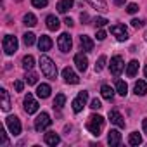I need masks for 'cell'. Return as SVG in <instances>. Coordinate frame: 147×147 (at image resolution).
I'll return each mask as SVG.
<instances>
[{"instance_id":"47","label":"cell","mask_w":147,"mask_h":147,"mask_svg":"<svg viewBox=\"0 0 147 147\" xmlns=\"http://www.w3.org/2000/svg\"><path fill=\"white\" fill-rule=\"evenodd\" d=\"M144 38H145V42H147V31H145V35H144Z\"/></svg>"},{"instance_id":"26","label":"cell","mask_w":147,"mask_h":147,"mask_svg":"<svg viewBox=\"0 0 147 147\" xmlns=\"http://www.w3.org/2000/svg\"><path fill=\"white\" fill-rule=\"evenodd\" d=\"M66 104V95L64 94H57L54 99V109H62Z\"/></svg>"},{"instance_id":"39","label":"cell","mask_w":147,"mask_h":147,"mask_svg":"<svg viewBox=\"0 0 147 147\" xmlns=\"http://www.w3.org/2000/svg\"><path fill=\"white\" fill-rule=\"evenodd\" d=\"M90 107H92V109H100V107H102V104H100V100H99V99H94V100H92V104H90Z\"/></svg>"},{"instance_id":"24","label":"cell","mask_w":147,"mask_h":147,"mask_svg":"<svg viewBox=\"0 0 147 147\" xmlns=\"http://www.w3.org/2000/svg\"><path fill=\"white\" fill-rule=\"evenodd\" d=\"M100 94H102V97H104L106 100H113V99H114V90H113L109 85H102V87H100Z\"/></svg>"},{"instance_id":"8","label":"cell","mask_w":147,"mask_h":147,"mask_svg":"<svg viewBox=\"0 0 147 147\" xmlns=\"http://www.w3.org/2000/svg\"><path fill=\"white\" fill-rule=\"evenodd\" d=\"M57 45H59L61 52H69L71 47H73V40H71L69 33H62V35L59 36V40H57Z\"/></svg>"},{"instance_id":"13","label":"cell","mask_w":147,"mask_h":147,"mask_svg":"<svg viewBox=\"0 0 147 147\" xmlns=\"http://www.w3.org/2000/svg\"><path fill=\"white\" fill-rule=\"evenodd\" d=\"M80 43H82V49L85 52H92L94 50V40L88 36V35H82L80 36Z\"/></svg>"},{"instance_id":"42","label":"cell","mask_w":147,"mask_h":147,"mask_svg":"<svg viewBox=\"0 0 147 147\" xmlns=\"http://www.w3.org/2000/svg\"><path fill=\"white\" fill-rule=\"evenodd\" d=\"M95 36H97V40H104V38H106V31H102V30H99Z\"/></svg>"},{"instance_id":"43","label":"cell","mask_w":147,"mask_h":147,"mask_svg":"<svg viewBox=\"0 0 147 147\" xmlns=\"http://www.w3.org/2000/svg\"><path fill=\"white\" fill-rule=\"evenodd\" d=\"M64 24H66L67 28H71V26H73V19H71V18H66V19H64Z\"/></svg>"},{"instance_id":"10","label":"cell","mask_w":147,"mask_h":147,"mask_svg":"<svg viewBox=\"0 0 147 147\" xmlns=\"http://www.w3.org/2000/svg\"><path fill=\"white\" fill-rule=\"evenodd\" d=\"M24 111H26L28 114H33V113L38 111V102L35 100V97H33L31 94H28V95L24 97Z\"/></svg>"},{"instance_id":"12","label":"cell","mask_w":147,"mask_h":147,"mask_svg":"<svg viewBox=\"0 0 147 147\" xmlns=\"http://www.w3.org/2000/svg\"><path fill=\"white\" fill-rule=\"evenodd\" d=\"M107 144H109L111 147L119 145V144H121V133H119L118 130H109V133H107Z\"/></svg>"},{"instance_id":"15","label":"cell","mask_w":147,"mask_h":147,"mask_svg":"<svg viewBox=\"0 0 147 147\" xmlns=\"http://www.w3.org/2000/svg\"><path fill=\"white\" fill-rule=\"evenodd\" d=\"M109 119H111V123H114L116 126L125 128V119H123V116H121L118 111H109Z\"/></svg>"},{"instance_id":"33","label":"cell","mask_w":147,"mask_h":147,"mask_svg":"<svg viewBox=\"0 0 147 147\" xmlns=\"http://www.w3.org/2000/svg\"><path fill=\"white\" fill-rule=\"evenodd\" d=\"M104 66H106V55H100L99 61H97V64H95V71L100 73V71L104 69Z\"/></svg>"},{"instance_id":"1","label":"cell","mask_w":147,"mask_h":147,"mask_svg":"<svg viewBox=\"0 0 147 147\" xmlns=\"http://www.w3.org/2000/svg\"><path fill=\"white\" fill-rule=\"evenodd\" d=\"M38 64H40L42 73H43V75H45L47 78H50V80H55V78H57V66L54 64V61H52L50 57L42 55Z\"/></svg>"},{"instance_id":"28","label":"cell","mask_w":147,"mask_h":147,"mask_svg":"<svg viewBox=\"0 0 147 147\" xmlns=\"http://www.w3.org/2000/svg\"><path fill=\"white\" fill-rule=\"evenodd\" d=\"M33 66H35V59H33V55H24V57H23V67H24L26 71H31Z\"/></svg>"},{"instance_id":"3","label":"cell","mask_w":147,"mask_h":147,"mask_svg":"<svg viewBox=\"0 0 147 147\" xmlns=\"http://www.w3.org/2000/svg\"><path fill=\"white\" fill-rule=\"evenodd\" d=\"M2 47H4V52L7 55L16 54V50H18V38L12 36V35H5L4 36V42H2Z\"/></svg>"},{"instance_id":"31","label":"cell","mask_w":147,"mask_h":147,"mask_svg":"<svg viewBox=\"0 0 147 147\" xmlns=\"http://www.w3.org/2000/svg\"><path fill=\"white\" fill-rule=\"evenodd\" d=\"M23 42H24V45H26V47H31V45L35 43V35H33V33H30V31H28V33H24V35H23Z\"/></svg>"},{"instance_id":"18","label":"cell","mask_w":147,"mask_h":147,"mask_svg":"<svg viewBox=\"0 0 147 147\" xmlns=\"http://www.w3.org/2000/svg\"><path fill=\"white\" fill-rule=\"evenodd\" d=\"M87 4H90L94 9H97V11H100V12H107L109 9H107V4H106V0H85Z\"/></svg>"},{"instance_id":"4","label":"cell","mask_w":147,"mask_h":147,"mask_svg":"<svg viewBox=\"0 0 147 147\" xmlns=\"http://www.w3.org/2000/svg\"><path fill=\"white\" fill-rule=\"evenodd\" d=\"M87 99H88V92H85V90H82L80 94H78V97L73 100V111L75 113H82L83 111V107H85V104H87Z\"/></svg>"},{"instance_id":"7","label":"cell","mask_w":147,"mask_h":147,"mask_svg":"<svg viewBox=\"0 0 147 147\" xmlns=\"http://www.w3.org/2000/svg\"><path fill=\"white\" fill-rule=\"evenodd\" d=\"M111 33L116 36V40H119V42H125L126 38H128V30H126V26L125 24H114V26H111Z\"/></svg>"},{"instance_id":"19","label":"cell","mask_w":147,"mask_h":147,"mask_svg":"<svg viewBox=\"0 0 147 147\" xmlns=\"http://www.w3.org/2000/svg\"><path fill=\"white\" fill-rule=\"evenodd\" d=\"M43 140H45L47 145H57V144L61 142V137H59L55 131H49V133H45Z\"/></svg>"},{"instance_id":"9","label":"cell","mask_w":147,"mask_h":147,"mask_svg":"<svg viewBox=\"0 0 147 147\" xmlns=\"http://www.w3.org/2000/svg\"><path fill=\"white\" fill-rule=\"evenodd\" d=\"M5 123H7V128H9V131H11L12 135H19V133H21V121H19V118L9 116V118L5 119Z\"/></svg>"},{"instance_id":"32","label":"cell","mask_w":147,"mask_h":147,"mask_svg":"<svg viewBox=\"0 0 147 147\" xmlns=\"http://www.w3.org/2000/svg\"><path fill=\"white\" fill-rule=\"evenodd\" d=\"M36 82H38V75H36V73H33V71H30L28 75H26V83L28 85H35Z\"/></svg>"},{"instance_id":"22","label":"cell","mask_w":147,"mask_h":147,"mask_svg":"<svg viewBox=\"0 0 147 147\" xmlns=\"http://www.w3.org/2000/svg\"><path fill=\"white\" fill-rule=\"evenodd\" d=\"M36 95H38L40 99H47V97H50V87H49L47 83L38 85V88H36Z\"/></svg>"},{"instance_id":"34","label":"cell","mask_w":147,"mask_h":147,"mask_svg":"<svg viewBox=\"0 0 147 147\" xmlns=\"http://www.w3.org/2000/svg\"><path fill=\"white\" fill-rule=\"evenodd\" d=\"M107 23H109V21H107L106 18H95V19H94V24H95L97 28H102V26H106Z\"/></svg>"},{"instance_id":"5","label":"cell","mask_w":147,"mask_h":147,"mask_svg":"<svg viewBox=\"0 0 147 147\" xmlns=\"http://www.w3.org/2000/svg\"><path fill=\"white\" fill-rule=\"evenodd\" d=\"M50 123H52L50 116H49L47 113H42V114H38V118L35 119V130H36V131H43L45 128L50 126Z\"/></svg>"},{"instance_id":"40","label":"cell","mask_w":147,"mask_h":147,"mask_svg":"<svg viewBox=\"0 0 147 147\" xmlns=\"http://www.w3.org/2000/svg\"><path fill=\"white\" fill-rule=\"evenodd\" d=\"M14 87H16V92H23V88H24V83H23L21 80H18V82L14 83Z\"/></svg>"},{"instance_id":"21","label":"cell","mask_w":147,"mask_h":147,"mask_svg":"<svg viewBox=\"0 0 147 147\" xmlns=\"http://www.w3.org/2000/svg\"><path fill=\"white\" fill-rule=\"evenodd\" d=\"M73 4H75V0H61V2H57V11L61 14H64L73 7Z\"/></svg>"},{"instance_id":"46","label":"cell","mask_w":147,"mask_h":147,"mask_svg":"<svg viewBox=\"0 0 147 147\" xmlns=\"http://www.w3.org/2000/svg\"><path fill=\"white\" fill-rule=\"evenodd\" d=\"M144 73H145V78H147V66H145V69H144Z\"/></svg>"},{"instance_id":"44","label":"cell","mask_w":147,"mask_h":147,"mask_svg":"<svg viewBox=\"0 0 147 147\" xmlns=\"http://www.w3.org/2000/svg\"><path fill=\"white\" fill-rule=\"evenodd\" d=\"M142 128H144V131L147 133V118H145V119L142 121Z\"/></svg>"},{"instance_id":"48","label":"cell","mask_w":147,"mask_h":147,"mask_svg":"<svg viewBox=\"0 0 147 147\" xmlns=\"http://www.w3.org/2000/svg\"><path fill=\"white\" fill-rule=\"evenodd\" d=\"M18 2H23V0H18Z\"/></svg>"},{"instance_id":"17","label":"cell","mask_w":147,"mask_h":147,"mask_svg":"<svg viewBox=\"0 0 147 147\" xmlns=\"http://www.w3.org/2000/svg\"><path fill=\"white\" fill-rule=\"evenodd\" d=\"M50 47H52V40H50V36L42 35L40 40H38V49H40L42 52H47V50H50Z\"/></svg>"},{"instance_id":"29","label":"cell","mask_w":147,"mask_h":147,"mask_svg":"<svg viewBox=\"0 0 147 147\" xmlns=\"http://www.w3.org/2000/svg\"><path fill=\"white\" fill-rule=\"evenodd\" d=\"M116 92H118L119 95H126V94H128V85H126L123 80H118V82H116Z\"/></svg>"},{"instance_id":"20","label":"cell","mask_w":147,"mask_h":147,"mask_svg":"<svg viewBox=\"0 0 147 147\" xmlns=\"http://www.w3.org/2000/svg\"><path fill=\"white\" fill-rule=\"evenodd\" d=\"M45 23H47V28H49L50 31H57L59 26H61V23H59V19H57L55 16H47Z\"/></svg>"},{"instance_id":"45","label":"cell","mask_w":147,"mask_h":147,"mask_svg":"<svg viewBox=\"0 0 147 147\" xmlns=\"http://www.w3.org/2000/svg\"><path fill=\"white\" fill-rule=\"evenodd\" d=\"M125 2H126V0H114V4H116V5H123Z\"/></svg>"},{"instance_id":"30","label":"cell","mask_w":147,"mask_h":147,"mask_svg":"<svg viewBox=\"0 0 147 147\" xmlns=\"http://www.w3.org/2000/svg\"><path fill=\"white\" fill-rule=\"evenodd\" d=\"M128 142H130V145H140V144H142V137H140V133H137V131L130 133Z\"/></svg>"},{"instance_id":"2","label":"cell","mask_w":147,"mask_h":147,"mask_svg":"<svg viewBox=\"0 0 147 147\" xmlns=\"http://www.w3.org/2000/svg\"><path fill=\"white\" fill-rule=\"evenodd\" d=\"M87 128H88V131H90L94 137H99V135L102 133V128H104V118L99 116V114H92V116L88 118Z\"/></svg>"},{"instance_id":"37","label":"cell","mask_w":147,"mask_h":147,"mask_svg":"<svg viewBox=\"0 0 147 147\" xmlns=\"http://www.w3.org/2000/svg\"><path fill=\"white\" fill-rule=\"evenodd\" d=\"M138 11V5L137 4H128V7H126V12L128 14H135Z\"/></svg>"},{"instance_id":"41","label":"cell","mask_w":147,"mask_h":147,"mask_svg":"<svg viewBox=\"0 0 147 147\" xmlns=\"http://www.w3.org/2000/svg\"><path fill=\"white\" fill-rule=\"evenodd\" d=\"M80 19H82V23H83V24H87L90 18H88V14H85V12H82V16H80Z\"/></svg>"},{"instance_id":"16","label":"cell","mask_w":147,"mask_h":147,"mask_svg":"<svg viewBox=\"0 0 147 147\" xmlns=\"http://www.w3.org/2000/svg\"><path fill=\"white\" fill-rule=\"evenodd\" d=\"M0 97H2V111L4 113L11 111V97H9V92L5 88H2V90H0Z\"/></svg>"},{"instance_id":"27","label":"cell","mask_w":147,"mask_h":147,"mask_svg":"<svg viewBox=\"0 0 147 147\" xmlns=\"http://www.w3.org/2000/svg\"><path fill=\"white\" fill-rule=\"evenodd\" d=\"M23 23H24L26 26L33 28V26L36 24V16H35V14H31V12H28V14H24V18H23Z\"/></svg>"},{"instance_id":"6","label":"cell","mask_w":147,"mask_h":147,"mask_svg":"<svg viewBox=\"0 0 147 147\" xmlns=\"http://www.w3.org/2000/svg\"><path fill=\"white\" fill-rule=\"evenodd\" d=\"M109 67H111V73H113L114 76H119L121 73H123V69H125V62H123L121 55H114V57L111 59Z\"/></svg>"},{"instance_id":"14","label":"cell","mask_w":147,"mask_h":147,"mask_svg":"<svg viewBox=\"0 0 147 147\" xmlns=\"http://www.w3.org/2000/svg\"><path fill=\"white\" fill-rule=\"evenodd\" d=\"M75 64L78 67V71H85L88 67V59L83 55V54H76L75 55Z\"/></svg>"},{"instance_id":"38","label":"cell","mask_w":147,"mask_h":147,"mask_svg":"<svg viewBox=\"0 0 147 147\" xmlns=\"http://www.w3.org/2000/svg\"><path fill=\"white\" fill-rule=\"evenodd\" d=\"M131 26L133 28H142L144 26V21L142 19H131Z\"/></svg>"},{"instance_id":"36","label":"cell","mask_w":147,"mask_h":147,"mask_svg":"<svg viewBox=\"0 0 147 147\" xmlns=\"http://www.w3.org/2000/svg\"><path fill=\"white\" fill-rule=\"evenodd\" d=\"M0 138H2V144L4 145H9V138H7V133L4 128H0Z\"/></svg>"},{"instance_id":"35","label":"cell","mask_w":147,"mask_h":147,"mask_svg":"<svg viewBox=\"0 0 147 147\" xmlns=\"http://www.w3.org/2000/svg\"><path fill=\"white\" fill-rule=\"evenodd\" d=\"M31 4H33V7H36V9H43V7L47 5V0H31Z\"/></svg>"},{"instance_id":"23","label":"cell","mask_w":147,"mask_h":147,"mask_svg":"<svg viewBox=\"0 0 147 147\" xmlns=\"http://www.w3.org/2000/svg\"><path fill=\"white\" fill-rule=\"evenodd\" d=\"M137 71H138V61H131L128 66H126V76L128 78H133L137 75Z\"/></svg>"},{"instance_id":"25","label":"cell","mask_w":147,"mask_h":147,"mask_svg":"<svg viewBox=\"0 0 147 147\" xmlns=\"http://www.w3.org/2000/svg\"><path fill=\"white\" fill-rule=\"evenodd\" d=\"M135 94H137V95H145V94H147V83H145L144 80H138V82L135 83Z\"/></svg>"},{"instance_id":"11","label":"cell","mask_w":147,"mask_h":147,"mask_svg":"<svg viewBox=\"0 0 147 147\" xmlns=\"http://www.w3.org/2000/svg\"><path fill=\"white\" fill-rule=\"evenodd\" d=\"M62 78H64L66 83H71V85H76V83L80 82L78 75H76V73L73 71L71 67H64V69H62Z\"/></svg>"}]
</instances>
